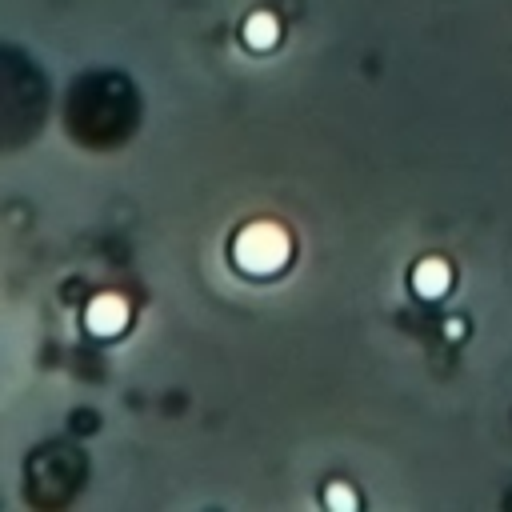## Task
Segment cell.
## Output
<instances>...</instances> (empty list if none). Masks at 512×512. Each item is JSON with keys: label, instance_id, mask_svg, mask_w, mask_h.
Here are the masks:
<instances>
[{"label": "cell", "instance_id": "obj_1", "mask_svg": "<svg viewBox=\"0 0 512 512\" xmlns=\"http://www.w3.org/2000/svg\"><path fill=\"white\" fill-rule=\"evenodd\" d=\"M288 256H292V240L280 224H248L232 244V260L248 276L280 272L288 264Z\"/></svg>", "mask_w": 512, "mask_h": 512}, {"label": "cell", "instance_id": "obj_2", "mask_svg": "<svg viewBox=\"0 0 512 512\" xmlns=\"http://www.w3.org/2000/svg\"><path fill=\"white\" fill-rule=\"evenodd\" d=\"M124 320H128V308H124L116 296H96V300L88 304V328H92V332H100V336L120 332V328H124Z\"/></svg>", "mask_w": 512, "mask_h": 512}, {"label": "cell", "instance_id": "obj_3", "mask_svg": "<svg viewBox=\"0 0 512 512\" xmlns=\"http://www.w3.org/2000/svg\"><path fill=\"white\" fill-rule=\"evenodd\" d=\"M412 284H416V292H424V296H440V292L452 284V272H448L444 260H424V264H416Z\"/></svg>", "mask_w": 512, "mask_h": 512}, {"label": "cell", "instance_id": "obj_4", "mask_svg": "<svg viewBox=\"0 0 512 512\" xmlns=\"http://www.w3.org/2000/svg\"><path fill=\"white\" fill-rule=\"evenodd\" d=\"M244 40H248L252 48H272V44H276V20H272L268 12L248 16V24H244Z\"/></svg>", "mask_w": 512, "mask_h": 512}]
</instances>
